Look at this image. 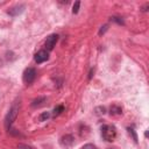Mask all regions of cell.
Returning <instances> with one entry per match:
<instances>
[{"label": "cell", "mask_w": 149, "mask_h": 149, "mask_svg": "<svg viewBox=\"0 0 149 149\" xmlns=\"http://www.w3.org/2000/svg\"><path fill=\"white\" fill-rule=\"evenodd\" d=\"M59 143H61L62 147L69 148V147H71V146L74 143V137H73V135H71V134H65V135H63V136L61 137Z\"/></svg>", "instance_id": "cell-5"}, {"label": "cell", "mask_w": 149, "mask_h": 149, "mask_svg": "<svg viewBox=\"0 0 149 149\" xmlns=\"http://www.w3.org/2000/svg\"><path fill=\"white\" fill-rule=\"evenodd\" d=\"M109 113H111V115H119V114L122 113V108L120 106L112 105L111 108H109Z\"/></svg>", "instance_id": "cell-9"}, {"label": "cell", "mask_w": 149, "mask_h": 149, "mask_svg": "<svg viewBox=\"0 0 149 149\" xmlns=\"http://www.w3.org/2000/svg\"><path fill=\"white\" fill-rule=\"evenodd\" d=\"M94 112H95L97 115H104L106 113V108L104 106H99V107H95Z\"/></svg>", "instance_id": "cell-12"}, {"label": "cell", "mask_w": 149, "mask_h": 149, "mask_svg": "<svg viewBox=\"0 0 149 149\" xmlns=\"http://www.w3.org/2000/svg\"><path fill=\"white\" fill-rule=\"evenodd\" d=\"M48 58H49V54L47 50H40L37 54H35V57H34V59L37 64H41V63L48 61Z\"/></svg>", "instance_id": "cell-6"}, {"label": "cell", "mask_w": 149, "mask_h": 149, "mask_svg": "<svg viewBox=\"0 0 149 149\" xmlns=\"http://www.w3.org/2000/svg\"><path fill=\"white\" fill-rule=\"evenodd\" d=\"M79 6H80V1H76L74 5H73V7H72V13H73V14H77V13H78Z\"/></svg>", "instance_id": "cell-15"}, {"label": "cell", "mask_w": 149, "mask_h": 149, "mask_svg": "<svg viewBox=\"0 0 149 149\" xmlns=\"http://www.w3.org/2000/svg\"><path fill=\"white\" fill-rule=\"evenodd\" d=\"M45 101H47L45 97H37L36 99H34V100L31 101V107H40V106H42Z\"/></svg>", "instance_id": "cell-8"}, {"label": "cell", "mask_w": 149, "mask_h": 149, "mask_svg": "<svg viewBox=\"0 0 149 149\" xmlns=\"http://www.w3.org/2000/svg\"><path fill=\"white\" fill-rule=\"evenodd\" d=\"M107 29H108V26H107V24H104V26H102V27L99 29V33H98V34H99V36L104 35V34L107 31Z\"/></svg>", "instance_id": "cell-17"}, {"label": "cell", "mask_w": 149, "mask_h": 149, "mask_svg": "<svg viewBox=\"0 0 149 149\" xmlns=\"http://www.w3.org/2000/svg\"><path fill=\"white\" fill-rule=\"evenodd\" d=\"M17 149H35V148L26 143H17Z\"/></svg>", "instance_id": "cell-14"}, {"label": "cell", "mask_w": 149, "mask_h": 149, "mask_svg": "<svg viewBox=\"0 0 149 149\" xmlns=\"http://www.w3.org/2000/svg\"><path fill=\"white\" fill-rule=\"evenodd\" d=\"M101 136L104 140L112 142L116 136V128L113 125H104L101 127Z\"/></svg>", "instance_id": "cell-2"}, {"label": "cell", "mask_w": 149, "mask_h": 149, "mask_svg": "<svg viewBox=\"0 0 149 149\" xmlns=\"http://www.w3.org/2000/svg\"><path fill=\"white\" fill-rule=\"evenodd\" d=\"M147 8H148V3H147L144 7H142V10H143V12H146V10H147Z\"/></svg>", "instance_id": "cell-20"}, {"label": "cell", "mask_w": 149, "mask_h": 149, "mask_svg": "<svg viewBox=\"0 0 149 149\" xmlns=\"http://www.w3.org/2000/svg\"><path fill=\"white\" fill-rule=\"evenodd\" d=\"M81 149H97V147H95L94 144H92V143H87V144L83 146Z\"/></svg>", "instance_id": "cell-18"}, {"label": "cell", "mask_w": 149, "mask_h": 149, "mask_svg": "<svg viewBox=\"0 0 149 149\" xmlns=\"http://www.w3.org/2000/svg\"><path fill=\"white\" fill-rule=\"evenodd\" d=\"M50 118V112H43L40 116H38V121H47L48 119Z\"/></svg>", "instance_id": "cell-11"}, {"label": "cell", "mask_w": 149, "mask_h": 149, "mask_svg": "<svg viewBox=\"0 0 149 149\" xmlns=\"http://www.w3.org/2000/svg\"><path fill=\"white\" fill-rule=\"evenodd\" d=\"M36 78V70L34 68H27L23 72V81L26 84H31Z\"/></svg>", "instance_id": "cell-3"}, {"label": "cell", "mask_w": 149, "mask_h": 149, "mask_svg": "<svg viewBox=\"0 0 149 149\" xmlns=\"http://www.w3.org/2000/svg\"><path fill=\"white\" fill-rule=\"evenodd\" d=\"M23 10H24V5H16V6L9 8L7 13H8L9 15H12V16H17V15H20Z\"/></svg>", "instance_id": "cell-7"}, {"label": "cell", "mask_w": 149, "mask_h": 149, "mask_svg": "<svg viewBox=\"0 0 149 149\" xmlns=\"http://www.w3.org/2000/svg\"><path fill=\"white\" fill-rule=\"evenodd\" d=\"M19 109H20V104L17 101H15L12 105L10 109L8 111V113H7L6 118H5V127H6L7 130H9L12 128V125H13V122L15 121V119H16V116L19 114Z\"/></svg>", "instance_id": "cell-1"}, {"label": "cell", "mask_w": 149, "mask_h": 149, "mask_svg": "<svg viewBox=\"0 0 149 149\" xmlns=\"http://www.w3.org/2000/svg\"><path fill=\"white\" fill-rule=\"evenodd\" d=\"M93 73H94V69H91V71H90V74H88V79H92V77H93Z\"/></svg>", "instance_id": "cell-19"}, {"label": "cell", "mask_w": 149, "mask_h": 149, "mask_svg": "<svg viewBox=\"0 0 149 149\" xmlns=\"http://www.w3.org/2000/svg\"><path fill=\"white\" fill-rule=\"evenodd\" d=\"M57 41H58V35H57V34H51V35H49V36L47 37V40H45V43H44V47H45L47 51L52 50L54 47L56 45Z\"/></svg>", "instance_id": "cell-4"}, {"label": "cell", "mask_w": 149, "mask_h": 149, "mask_svg": "<svg viewBox=\"0 0 149 149\" xmlns=\"http://www.w3.org/2000/svg\"><path fill=\"white\" fill-rule=\"evenodd\" d=\"M128 133H129V134H130V135L133 136V140H134V141H135V142L137 143V135H136L135 130H134L133 128H128Z\"/></svg>", "instance_id": "cell-16"}, {"label": "cell", "mask_w": 149, "mask_h": 149, "mask_svg": "<svg viewBox=\"0 0 149 149\" xmlns=\"http://www.w3.org/2000/svg\"><path fill=\"white\" fill-rule=\"evenodd\" d=\"M111 21H113V22H115V23H118V24H125L123 20H122L121 17H119V16H112V17H111Z\"/></svg>", "instance_id": "cell-13"}, {"label": "cell", "mask_w": 149, "mask_h": 149, "mask_svg": "<svg viewBox=\"0 0 149 149\" xmlns=\"http://www.w3.org/2000/svg\"><path fill=\"white\" fill-rule=\"evenodd\" d=\"M63 111H64V106H63V105H58V106H56V107L54 108L52 115H54V116H58Z\"/></svg>", "instance_id": "cell-10"}]
</instances>
